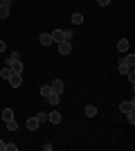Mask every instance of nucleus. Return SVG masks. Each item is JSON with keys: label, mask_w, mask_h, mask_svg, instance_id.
Listing matches in <instances>:
<instances>
[{"label": "nucleus", "mask_w": 135, "mask_h": 151, "mask_svg": "<svg viewBox=\"0 0 135 151\" xmlns=\"http://www.w3.org/2000/svg\"><path fill=\"white\" fill-rule=\"evenodd\" d=\"M61 120H63V115L59 113V111H52V113H47V122H52V124H61Z\"/></svg>", "instance_id": "39448f33"}, {"label": "nucleus", "mask_w": 135, "mask_h": 151, "mask_svg": "<svg viewBox=\"0 0 135 151\" xmlns=\"http://www.w3.org/2000/svg\"><path fill=\"white\" fill-rule=\"evenodd\" d=\"M117 70H119V72H122V75H126V72H129L131 68H129V65H126V63L122 61V59H119V68H117Z\"/></svg>", "instance_id": "412c9836"}, {"label": "nucleus", "mask_w": 135, "mask_h": 151, "mask_svg": "<svg viewBox=\"0 0 135 151\" xmlns=\"http://www.w3.org/2000/svg\"><path fill=\"white\" fill-rule=\"evenodd\" d=\"M50 93H52V88H50V86H41V95H43L45 99L50 97Z\"/></svg>", "instance_id": "4be33fe9"}, {"label": "nucleus", "mask_w": 135, "mask_h": 151, "mask_svg": "<svg viewBox=\"0 0 135 151\" xmlns=\"http://www.w3.org/2000/svg\"><path fill=\"white\" fill-rule=\"evenodd\" d=\"M0 52H5V41H0Z\"/></svg>", "instance_id": "c85d7f7f"}, {"label": "nucleus", "mask_w": 135, "mask_h": 151, "mask_svg": "<svg viewBox=\"0 0 135 151\" xmlns=\"http://www.w3.org/2000/svg\"><path fill=\"white\" fill-rule=\"evenodd\" d=\"M39 41H41V45H52V43H54L50 34H41V36H39Z\"/></svg>", "instance_id": "f8f14e48"}, {"label": "nucleus", "mask_w": 135, "mask_h": 151, "mask_svg": "<svg viewBox=\"0 0 135 151\" xmlns=\"http://www.w3.org/2000/svg\"><path fill=\"white\" fill-rule=\"evenodd\" d=\"M5 145H7L5 140H0V151H5Z\"/></svg>", "instance_id": "bb28decb"}, {"label": "nucleus", "mask_w": 135, "mask_h": 151, "mask_svg": "<svg viewBox=\"0 0 135 151\" xmlns=\"http://www.w3.org/2000/svg\"><path fill=\"white\" fill-rule=\"evenodd\" d=\"M0 117H2V122H9V120H14V111H11V108H5Z\"/></svg>", "instance_id": "9d476101"}, {"label": "nucleus", "mask_w": 135, "mask_h": 151, "mask_svg": "<svg viewBox=\"0 0 135 151\" xmlns=\"http://www.w3.org/2000/svg\"><path fill=\"white\" fill-rule=\"evenodd\" d=\"M7 81H9V86H11V88H20V83H23V75H18V72H11Z\"/></svg>", "instance_id": "f257e3e1"}, {"label": "nucleus", "mask_w": 135, "mask_h": 151, "mask_svg": "<svg viewBox=\"0 0 135 151\" xmlns=\"http://www.w3.org/2000/svg\"><path fill=\"white\" fill-rule=\"evenodd\" d=\"M124 115H126V122L133 126V124H135V111H131V113H124Z\"/></svg>", "instance_id": "aec40b11"}, {"label": "nucleus", "mask_w": 135, "mask_h": 151, "mask_svg": "<svg viewBox=\"0 0 135 151\" xmlns=\"http://www.w3.org/2000/svg\"><path fill=\"white\" fill-rule=\"evenodd\" d=\"M86 115H88V117H95V115H97V108L92 106V104H88V106H86Z\"/></svg>", "instance_id": "a211bd4d"}, {"label": "nucleus", "mask_w": 135, "mask_h": 151, "mask_svg": "<svg viewBox=\"0 0 135 151\" xmlns=\"http://www.w3.org/2000/svg\"><path fill=\"white\" fill-rule=\"evenodd\" d=\"M50 36L54 43H61V41H65V29H54V32H50Z\"/></svg>", "instance_id": "7ed1b4c3"}, {"label": "nucleus", "mask_w": 135, "mask_h": 151, "mask_svg": "<svg viewBox=\"0 0 135 151\" xmlns=\"http://www.w3.org/2000/svg\"><path fill=\"white\" fill-rule=\"evenodd\" d=\"M72 52V41H61V43H59V54H70Z\"/></svg>", "instance_id": "f03ea898"}, {"label": "nucleus", "mask_w": 135, "mask_h": 151, "mask_svg": "<svg viewBox=\"0 0 135 151\" xmlns=\"http://www.w3.org/2000/svg\"><path fill=\"white\" fill-rule=\"evenodd\" d=\"M129 47H131L129 38H119V41H117V50H119V52H124V54H126V52H129Z\"/></svg>", "instance_id": "0eeeda50"}, {"label": "nucleus", "mask_w": 135, "mask_h": 151, "mask_svg": "<svg viewBox=\"0 0 135 151\" xmlns=\"http://www.w3.org/2000/svg\"><path fill=\"white\" fill-rule=\"evenodd\" d=\"M122 61L129 65V68H133L135 65V54H126V57H122Z\"/></svg>", "instance_id": "4468645a"}, {"label": "nucleus", "mask_w": 135, "mask_h": 151, "mask_svg": "<svg viewBox=\"0 0 135 151\" xmlns=\"http://www.w3.org/2000/svg\"><path fill=\"white\" fill-rule=\"evenodd\" d=\"M9 9L11 5H0V18H9Z\"/></svg>", "instance_id": "ddd939ff"}, {"label": "nucleus", "mask_w": 135, "mask_h": 151, "mask_svg": "<svg viewBox=\"0 0 135 151\" xmlns=\"http://www.w3.org/2000/svg\"><path fill=\"white\" fill-rule=\"evenodd\" d=\"M18 59H20V54H18V52H11V54H9V57H7L5 65H11V63H14V61H18Z\"/></svg>", "instance_id": "2eb2a0df"}, {"label": "nucleus", "mask_w": 135, "mask_h": 151, "mask_svg": "<svg viewBox=\"0 0 135 151\" xmlns=\"http://www.w3.org/2000/svg\"><path fill=\"white\" fill-rule=\"evenodd\" d=\"M108 2H110V0H97V5H99V7H106Z\"/></svg>", "instance_id": "a878e982"}, {"label": "nucleus", "mask_w": 135, "mask_h": 151, "mask_svg": "<svg viewBox=\"0 0 135 151\" xmlns=\"http://www.w3.org/2000/svg\"><path fill=\"white\" fill-rule=\"evenodd\" d=\"M47 101H50V106H59V101H61V95L52 90V93H50V97H47Z\"/></svg>", "instance_id": "1a4fd4ad"}, {"label": "nucleus", "mask_w": 135, "mask_h": 151, "mask_svg": "<svg viewBox=\"0 0 135 151\" xmlns=\"http://www.w3.org/2000/svg\"><path fill=\"white\" fill-rule=\"evenodd\" d=\"M5 149H7V151H18V145H14V142H7Z\"/></svg>", "instance_id": "b1692460"}, {"label": "nucleus", "mask_w": 135, "mask_h": 151, "mask_svg": "<svg viewBox=\"0 0 135 151\" xmlns=\"http://www.w3.org/2000/svg\"><path fill=\"white\" fill-rule=\"evenodd\" d=\"M36 120H39V124H45V122H47V113H43V111H41V113L36 115Z\"/></svg>", "instance_id": "5701e85b"}, {"label": "nucleus", "mask_w": 135, "mask_h": 151, "mask_svg": "<svg viewBox=\"0 0 135 151\" xmlns=\"http://www.w3.org/2000/svg\"><path fill=\"white\" fill-rule=\"evenodd\" d=\"M72 36H74V32H72V29H65V41H72Z\"/></svg>", "instance_id": "393cba45"}, {"label": "nucleus", "mask_w": 135, "mask_h": 151, "mask_svg": "<svg viewBox=\"0 0 135 151\" xmlns=\"http://www.w3.org/2000/svg\"><path fill=\"white\" fill-rule=\"evenodd\" d=\"M119 111H122V113H131V111H135V99L122 101V104H119Z\"/></svg>", "instance_id": "20e7f679"}, {"label": "nucleus", "mask_w": 135, "mask_h": 151, "mask_svg": "<svg viewBox=\"0 0 135 151\" xmlns=\"http://www.w3.org/2000/svg\"><path fill=\"white\" fill-rule=\"evenodd\" d=\"M25 126H27V129H29V131H36V129H39V120H36V115H34V117H29V120H27L25 122Z\"/></svg>", "instance_id": "6e6552de"}, {"label": "nucleus", "mask_w": 135, "mask_h": 151, "mask_svg": "<svg viewBox=\"0 0 135 151\" xmlns=\"http://www.w3.org/2000/svg\"><path fill=\"white\" fill-rule=\"evenodd\" d=\"M5 126L9 129V131H16V129H18V122H16V120H9V122H5Z\"/></svg>", "instance_id": "6ab92c4d"}, {"label": "nucleus", "mask_w": 135, "mask_h": 151, "mask_svg": "<svg viewBox=\"0 0 135 151\" xmlns=\"http://www.w3.org/2000/svg\"><path fill=\"white\" fill-rule=\"evenodd\" d=\"M50 88L54 90V93H59V95H63V88H65V86H63V81H61V79H54V81L50 83Z\"/></svg>", "instance_id": "423d86ee"}, {"label": "nucleus", "mask_w": 135, "mask_h": 151, "mask_svg": "<svg viewBox=\"0 0 135 151\" xmlns=\"http://www.w3.org/2000/svg\"><path fill=\"white\" fill-rule=\"evenodd\" d=\"M11 72H14V70L9 68V65H5V68L0 70V77H2V79H9V75H11Z\"/></svg>", "instance_id": "f3484780"}, {"label": "nucleus", "mask_w": 135, "mask_h": 151, "mask_svg": "<svg viewBox=\"0 0 135 151\" xmlns=\"http://www.w3.org/2000/svg\"><path fill=\"white\" fill-rule=\"evenodd\" d=\"M70 20L74 23V25H81V23H84V16L77 12V14H72V16H70Z\"/></svg>", "instance_id": "dca6fc26"}, {"label": "nucleus", "mask_w": 135, "mask_h": 151, "mask_svg": "<svg viewBox=\"0 0 135 151\" xmlns=\"http://www.w3.org/2000/svg\"><path fill=\"white\" fill-rule=\"evenodd\" d=\"M9 68H11L14 72H18V75H23V61H20V59H18V61H14L11 65H9Z\"/></svg>", "instance_id": "9b49d317"}, {"label": "nucleus", "mask_w": 135, "mask_h": 151, "mask_svg": "<svg viewBox=\"0 0 135 151\" xmlns=\"http://www.w3.org/2000/svg\"><path fill=\"white\" fill-rule=\"evenodd\" d=\"M0 5H11V0H0Z\"/></svg>", "instance_id": "cd10ccee"}]
</instances>
